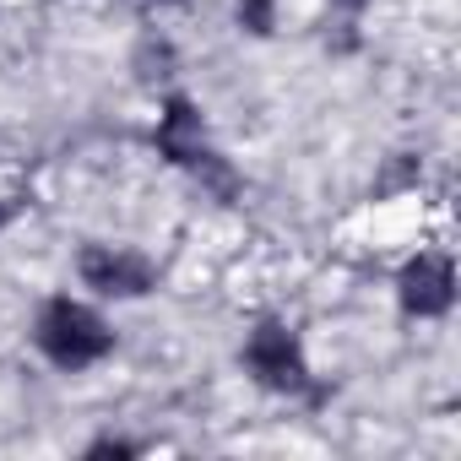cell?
Listing matches in <instances>:
<instances>
[{
  "label": "cell",
  "instance_id": "6da1fadb",
  "mask_svg": "<svg viewBox=\"0 0 461 461\" xmlns=\"http://www.w3.org/2000/svg\"><path fill=\"white\" fill-rule=\"evenodd\" d=\"M33 348L60 375H82V369H93V364H104L114 353V326L93 304H82L71 294H55L33 315Z\"/></svg>",
  "mask_w": 461,
  "mask_h": 461
},
{
  "label": "cell",
  "instance_id": "7a4b0ae2",
  "mask_svg": "<svg viewBox=\"0 0 461 461\" xmlns=\"http://www.w3.org/2000/svg\"><path fill=\"white\" fill-rule=\"evenodd\" d=\"M77 277L87 294L98 299H147L158 294V261L136 245H114V240H98V245H82L77 250Z\"/></svg>",
  "mask_w": 461,
  "mask_h": 461
},
{
  "label": "cell",
  "instance_id": "3957f363",
  "mask_svg": "<svg viewBox=\"0 0 461 461\" xmlns=\"http://www.w3.org/2000/svg\"><path fill=\"white\" fill-rule=\"evenodd\" d=\"M240 364L250 369L256 385L267 391H310V364H304V342L288 321H261L250 326L245 348H240Z\"/></svg>",
  "mask_w": 461,
  "mask_h": 461
},
{
  "label": "cell",
  "instance_id": "277c9868",
  "mask_svg": "<svg viewBox=\"0 0 461 461\" xmlns=\"http://www.w3.org/2000/svg\"><path fill=\"white\" fill-rule=\"evenodd\" d=\"M396 299L412 321H439L456 304V267L445 250H412L396 277Z\"/></svg>",
  "mask_w": 461,
  "mask_h": 461
},
{
  "label": "cell",
  "instance_id": "5b68a950",
  "mask_svg": "<svg viewBox=\"0 0 461 461\" xmlns=\"http://www.w3.org/2000/svg\"><path fill=\"white\" fill-rule=\"evenodd\" d=\"M6 222H12V206H6V201H0V234H6Z\"/></svg>",
  "mask_w": 461,
  "mask_h": 461
}]
</instances>
